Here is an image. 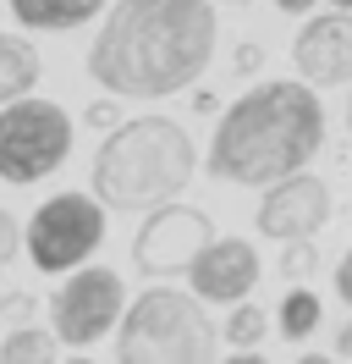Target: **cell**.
I'll use <instances>...</instances> for the list:
<instances>
[{
	"label": "cell",
	"mask_w": 352,
	"mask_h": 364,
	"mask_svg": "<svg viewBox=\"0 0 352 364\" xmlns=\"http://www.w3.org/2000/svg\"><path fill=\"white\" fill-rule=\"evenodd\" d=\"M215 39V0H116L88 45V77L116 100H165L198 83Z\"/></svg>",
	"instance_id": "6da1fadb"
},
{
	"label": "cell",
	"mask_w": 352,
	"mask_h": 364,
	"mask_svg": "<svg viewBox=\"0 0 352 364\" xmlns=\"http://www.w3.org/2000/svg\"><path fill=\"white\" fill-rule=\"evenodd\" d=\"M325 144V105L308 83L270 77L259 89L237 94L209 138V177L242 188H275L308 171Z\"/></svg>",
	"instance_id": "7a4b0ae2"
},
{
	"label": "cell",
	"mask_w": 352,
	"mask_h": 364,
	"mask_svg": "<svg viewBox=\"0 0 352 364\" xmlns=\"http://www.w3.org/2000/svg\"><path fill=\"white\" fill-rule=\"evenodd\" d=\"M198 149L176 116H132L94 155V199L105 210H160L193 182Z\"/></svg>",
	"instance_id": "3957f363"
},
{
	"label": "cell",
	"mask_w": 352,
	"mask_h": 364,
	"mask_svg": "<svg viewBox=\"0 0 352 364\" xmlns=\"http://www.w3.org/2000/svg\"><path fill=\"white\" fill-rule=\"evenodd\" d=\"M220 331L182 287H143L116 326V364H215Z\"/></svg>",
	"instance_id": "277c9868"
},
{
	"label": "cell",
	"mask_w": 352,
	"mask_h": 364,
	"mask_svg": "<svg viewBox=\"0 0 352 364\" xmlns=\"http://www.w3.org/2000/svg\"><path fill=\"white\" fill-rule=\"evenodd\" d=\"M105 243V205L94 193H55L22 221V249L44 276L83 271V259Z\"/></svg>",
	"instance_id": "5b68a950"
},
{
	"label": "cell",
	"mask_w": 352,
	"mask_h": 364,
	"mask_svg": "<svg viewBox=\"0 0 352 364\" xmlns=\"http://www.w3.org/2000/svg\"><path fill=\"white\" fill-rule=\"evenodd\" d=\"M72 155V116L55 100H17L0 111V177L11 188L50 177Z\"/></svg>",
	"instance_id": "8992f818"
},
{
	"label": "cell",
	"mask_w": 352,
	"mask_h": 364,
	"mask_svg": "<svg viewBox=\"0 0 352 364\" xmlns=\"http://www.w3.org/2000/svg\"><path fill=\"white\" fill-rule=\"evenodd\" d=\"M121 315H127V282L110 265H83L50 293V337L66 348L99 342L110 326H121Z\"/></svg>",
	"instance_id": "52a82bcc"
},
{
	"label": "cell",
	"mask_w": 352,
	"mask_h": 364,
	"mask_svg": "<svg viewBox=\"0 0 352 364\" xmlns=\"http://www.w3.org/2000/svg\"><path fill=\"white\" fill-rule=\"evenodd\" d=\"M209 243H215V221L198 205H160V210H149V221L132 237V271L154 276V282L176 276V271H193V259Z\"/></svg>",
	"instance_id": "ba28073f"
},
{
	"label": "cell",
	"mask_w": 352,
	"mask_h": 364,
	"mask_svg": "<svg viewBox=\"0 0 352 364\" xmlns=\"http://www.w3.org/2000/svg\"><path fill=\"white\" fill-rule=\"evenodd\" d=\"M253 221L275 243H314V232L330 221V182L314 177V171H297V177L264 188Z\"/></svg>",
	"instance_id": "9c48e42d"
},
{
	"label": "cell",
	"mask_w": 352,
	"mask_h": 364,
	"mask_svg": "<svg viewBox=\"0 0 352 364\" xmlns=\"http://www.w3.org/2000/svg\"><path fill=\"white\" fill-rule=\"evenodd\" d=\"M187 282H193L198 304H248L253 282H259V249L248 237H215L193 259Z\"/></svg>",
	"instance_id": "30bf717a"
},
{
	"label": "cell",
	"mask_w": 352,
	"mask_h": 364,
	"mask_svg": "<svg viewBox=\"0 0 352 364\" xmlns=\"http://www.w3.org/2000/svg\"><path fill=\"white\" fill-rule=\"evenodd\" d=\"M292 61L308 83H352V11L308 17L292 39Z\"/></svg>",
	"instance_id": "8fae6325"
},
{
	"label": "cell",
	"mask_w": 352,
	"mask_h": 364,
	"mask_svg": "<svg viewBox=\"0 0 352 364\" xmlns=\"http://www.w3.org/2000/svg\"><path fill=\"white\" fill-rule=\"evenodd\" d=\"M11 17L22 28H39V33H66V28H83L88 17H99L110 0H6Z\"/></svg>",
	"instance_id": "7c38bea8"
},
{
	"label": "cell",
	"mask_w": 352,
	"mask_h": 364,
	"mask_svg": "<svg viewBox=\"0 0 352 364\" xmlns=\"http://www.w3.org/2000/svg\"><path fill=\"white\" fill-rule=\"evenodd\" d=\"M39 72H44L39 50L28 45L22 33H0V111L28 100V89L39 83Z\"/></svg>",
	"instance_id": "4fadbf2b"
},
{
	"label": "cell",
	"mask_w": 352,
	"mask_h": 364,
	"mask_svg": "<svg viewBox=\"0 0 352 364\" xmlns=\"http://www.w3.org/2000/svg\"><path fill=\"white\" fill-rule=\"evenodd\" d=\"M55 348L61 342L50 337L44 326H17L11 337L0 342V364H55Z\"/></svg>",
	"instance_id": "5bb4252c"
},
{
	"label": "cell",
	"mask_w": 352,
	"mask_h": 364,
	"mask_svg": "<svg viewBox=\"0 0 352 364\" xmlns=\"http://www.w3.org/2000/svg\"><path fill=\"white\" fill-rule=\"evenodd\" d=\"M275 309H281V315H275V326H281V337H286V342L314 337V326H319V298L308 293V287H292V293H286Z\"/></svg>",
	"instance_id": "9a60e30c"
},
{
	"label": "cell",
	"mask_w": 352,
	"mask_h": 364,
	"mask_svg": "<svg viewBox=\"0 0 352 364\" xmlns=\"http://www.w3.org/2000/svg\"><path fill=\"white\" fill-rule=\"evenodd\" d=\"M264 331H270V320H264V309L259 304H237L231 315H226V326H220V337L231 342V348H253V342H264Z\"/></svg>",
	"instance_id": "2e32d148"
},
{
	"label": "cell",
	"mask_w": 352,
	"mask_h": 364,
	"mask_svg": "<svg viewBox=\"0 0 352 364\" xmlns=\"http://www.w3.org/2000/svg\"><path fill=\"white\" fill-rule=\"evenodd\" d=\"M314 265H319V249H314V243H286V254H281V276H292V282H297V276H308Z\"/></svg>",
	"instance_id": "e0dca14e"
},
{
	"label": "cell",
	"mask_w": 352,
	"mask_h": 364,
	"mask_svg": "<svg viewBox=\"0 0 352 364\" xmlns=\"http://www.w3.org/2000/svg\"><path fill=\"white\" fill-rule=\"evenodd\" d=\"M17 254H22V221H17L6 205H0V271H6Z\"/></svg>",
	"instance_id": "ac0fdd59"
},
{
	"label": "cell",
	"mask_w": 352,
	"mask_h": 364,
	"mask_svg": "<svg viewBox=\"0 0 352 364\" xmlns=\"http://www.w3.org/2000/svg\"><path fill=\"white\" fill-rule=\"evenodd\" d=\"M33 309H39V298H33V293H22V287L0 298V315H6V320H17V326H28V315H33Z\"/></svg>",
	"instance_id": "d6986e66"
},
{
	"label": "cell",
	"mask_w": 352,
	"mask_h": 364,
	"mask_svg": "<svg viewBox=\"0 0 352 364\" xmlns=\"http://www.w3.org/2000/svg\"><path fill=\"white\" fill-rule=\"evenodd\" d=\"M88 127H110V133H116V127H121L116 100H94V105H88Z\"/></svg>",
	"instance_id": "ffe728a7"
},
{
	"label": "cell",
	"mask_w": 352,
	"mask_h": 364,
	"mask_svg": "<svg viewBox=\"0 0 352 364\" xmlns=\"http://www.w3.org/2000/svg\"><path fill=\"white\" fill-rule=\"evenodd\" d=\"M231 67H237V72H259V67H264V50H259V45H237Z\"/></svg>",
	"instance_id": "44dd1931"
},
{
	"label": "cell",
	"mask_w": 352,
	"mask_h": 364,
	"mask_svg": "<svg viewBox=\"0 0 352 364\" xmlns=\"http://www.w3.org/2000/svg\"><path fill=\"white\" fill-rule=\"evenodd\" d=\"M336 293H341V298L352 304V249L341 254V265H336Z\"/></svg>",
	"instance_id": "7402d4cb"
},
{
	"label": "cell",
	"mask_w": 352,
	"mask_h": 364,
	"mask_svg": "<svg viewBox=\"0 0 352 364\" xmlns=\"http://www.w3.org/2000/svg\"><path fill=\"white\" fill-rule=\"evenodd\" d=\"M275 11L281 17H303V11H314V0H275Z\"/></svg>",
	"instance_id": "603a6c76"
},
{
	"label": "cell",
	"mask_w": 352,
	"mask_h": 364,
	"mask_svg": "<svg viewBox=\"0 0 352 364\" xmlns=\"http://www.w3.org/2000/svg\"><path fill=\"white\" fill-rule=\"evenodd\" d=\"M336 353L352 359V320H341V331H336Z\"/></svg>",
	"instance_id": "cb8c5ba5"
},
{
	"label": "cell",
	"mask_w": 352,
	"mask_h": 364,
	"mask_svg": "<svg viewBox=\"0 0 352 364\" xmlns=\"http://www.w3.org/2000/svg\"><path fill=\"white\" fill-rule=\"evenodd\" d=\"M215 105H220V100H215V94H209V89H198V94H193V111H204V116H209V111H215Z\"/></svg>",
	"instance_id": "d4e9b609"
},
{
	"label": "cell",
	"mask_w": 352,
	"mask_h": 364,
	"mask_svg": "<svg viewBox=\"0 0 352 364\" xmlns=\"http://www.w3.org/2000/svg\"><path fill=\"white\" fill-rule=\"evenodd\" d=\"M226 364H264V359H259V353H231Z\"/></svg>",
	"instance_id": "484cf974"
},
{
	"label": "cell",
	"mask_w": 352,
	"mask_h": 364,
	"mask_svg": "<svg viewBox=\"0 0 352 364\" xmlns=\"http://www.w3.org/2000/svg\"><path fill=\"white\" fill-rule=\"evenodd\" d=\"M297 364H336V359H330V353H303Z\"/></svg>",
	"instance_id": "4316f807"
},
{
	"label": "cell",
	"mask_w": 352,
	"mask_h": 364,
	"mask_svg": "<svg viewBox=\"0 0 352 364\" xmlns=\"http://www.w3.org/2000/svg\"><path fill=\"white\" fill-rule=\"evenodd\" d=\"M226 6H253V0H226Z\"/></svg>",
	"instance_id": "83f0119b"
},
{
	"label": "cell",
	"mask_w": 352,
	"mask_h": 364,
	"mask_svg": "<svg viewBox=\"0 0 352 364\" xmlns=\"http://www.w3.org/2000/svg\"><path fill=\"white\" fill-rule=\"evenodd\" d=\"M336 6H341V11H352V0H336Z\"/></svg>",
	"instance_id": "f1b7e54d"
},
{
	"label": "cell",
	"mask_w": 352,
	"mask_h": 364,
	"mask_svg": "<svg viewBox=\"0 0 352 364\" xmlns=\"http://www.w3.org/2000/svg\"><path fill=\"white\" fill-rule=\"evenodd\" d=\"M66 364H94V359H66Z\"/></svg>",
	"instance_id": "f546056e"
},
{
	"label": "cell",
	"mask_w": 352,
	"mask_h": 364,
	"mask_svg": "<svg viewBox=\"0 0 352 364\" xmlns=\"http://www.w3.org/2000/svg\"><path fill=\"white\" fill-rule=\"evenodd\" d=\"M347 127H352V105H347Z\"/></svg>",
	"instance_id": "4dcf8cb0"
}]
</instances>
